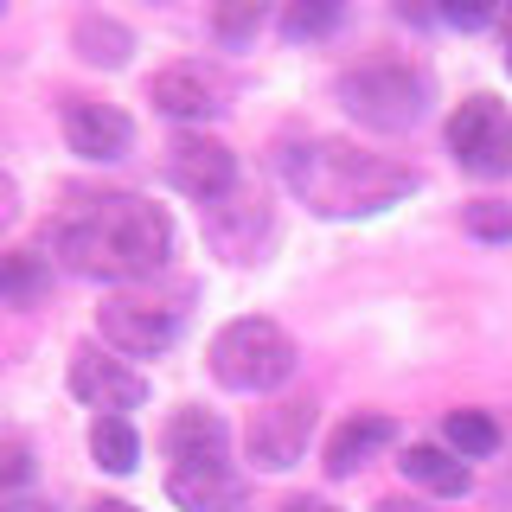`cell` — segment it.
I'll return each instance as SVG.
<instances>
[{"label": "cell", "mask_w": 512, "mask_h": 512, "mask_svg": "<svg viewBox=\"0 0 512 512\" xmlns=\"http://www.w3.org/2000/svg\"><path fill=\"white\" fill-rule=\"evenodd\" d=\"M32 480V455L20 442H0V493H13V487H26Z\"/></svg>", "instance_id": "7402d4cb"}, {"label": "cell", "mask_w": 512, "mask_h": 512, "mask_svg": "<svg viewBox=\"0 0 512 512\" xmlns=\"http://www.w3.org/2000/svg\"><path fill=\"white\" fill-rule=\"evenodd\" d=\"M404 480L410 487H423V493H436V500H461V493L474 487V474H468V461L455 455V448H436V442H410L404 448Z\"/></svg>", "instance_id": "4fadbf2b"}, {"label": "cell", "mask_w": 512, "mask_h": 512, "mask_svg": "<svg viewBox=\"0 0 512 512\" xmlns=\"http://www.w3.org/2000/svg\"><path fill=\"white\" fill-rule=\"evenodd\" d=\"M64 141H71V154H84V160H122L128 141H135V122H128L116 103L77 96V103H64Z\"/></svg>", "instance_id": "7c38bea8"}, {"label": "cell", "mask_w": 512, "mask_h": 512, "mask_svg": "<svg viewBox=\"0 0 512 512\" xmlns=\"http://www.w3.org/2000/svg\"><path fill=\"white\" fill-rule=\"evenodd\" d=\"M167 493L186 512H237L244 480L231 468V429L212 410H180L167 423Z\"/></svg>", "instance_id": "3957f363"}, {"label": "cell", "mask_w": 512, "mask_h": 512, "mask_svg": "<svg viewBox=\"0 0 512 512\" xmlns=\"http://www.w3.org/2000/svg\"><path fill=\"white\" fill-rule=\"evenodd\" d=\"M276 167H282L288 192L320 218H372V212L410 199V192L423 186L404 160L365 154V148H352V141H327V135L320 141H288L276 154Z\"/></svg>", "instance_id": "7a4b0ae2"}, {"label": "cell", "mask_w": 512, "mask_h": 512, "mask_svg": "<svg viewBox=\"0 0 512 512\" xmlns=\"http://www.w3.org/2000/svg\"><path fill=\"white\" fill-rule=\"evenodd\" d=\"M448 154L480 180H506L512 173V109L493 96H468L448 116Z\"/></svg>", "instance_id": "52a82bcc"}, {"label": "cell", "mask_w": 512, "mask_h": 512, "mask_svg": "<svg viewBox=\"0 0 512 512\" xmlns=\"http://www.w3.org/2000/svg\"><path fill=\"white\" fill-rule=\"evenodd\" d=\"M90 455H96V468H109V474H135V461H141V436H135V423H128V416H96V429H90Z\"/></svg>", "instance_id": "9a60e30c"}, {"label": "cell", "mask_w": 512, "mask_h": 512, "mask_svg": "<svg viewBox=\"0 0 512 512\" xmlns=\"http://www.w3.org/2000/svg\"><path fill=\"white\" fill-rule=\"evenodd\" d=\"M282 512H327V506H314V500H295V506H282Z\"/></svg>", "instance_id": "83f0119b"}, {"label": "cell", "mask_w": 512, "mask_h": 512, "mask_svg": "<svg viewBox=\"0 0 512 512\" xmlns=\"http://www.w3.org/2000/svg\"><path fill=\"white\" fill-rule=\"evenodd\" d=\"M167 180L180 186L186 199L218 205L224 192L237 186V154L224 148V141H212V135H180L167 148Z\"/></svg>", "instance_id": "8fae6325"}, {"label": "cell", "mask_w": 512, "mask_h": 512, "mask_svg": "<svg viewBox=\"0 0 512 512\" xmlns=\"http://www.w3.org/2000/svg\"><path fill=\"white\" fill-rule=\"evenodd\" d=\"M333 96H340L352 122L378 128V135H404L429 109V77L410 71V64H359V71H346L333 84Z\"/></svg>", "instance_id": "5b68a950"}, {"label": "cell", "mask_w": 512, "mask_h": 512, "mask_svg": "<svg viewBox=\"0 0 512 512\" xmlns=\"http://www.w3.org/2000/svg\"><path fill=\"white\" fill-rule=\"evenodd\" d=\"M340 26V0H301V7L282 13V32L288 39H320V32Z\"/></svg>", "instance_id": "d6986e66"}, {"label": "cell", "mask_w": 512, "mask_h": 512, "mask_svg": "<svg viewBox=\"0 0 512 512\" xmlns=\"http://www.w3.org/2000/svg\"><path fill=\"white\" fill-rule=\"evenodd\" d=\"M468 231H474V237H487V244H506V237H512V205L474 199V205H468Z\"/></svg>", "instance_id": "44dd1931"}, {"label": "cell", "mask_w": 512, "mask_h": 512, "mask_svg": "<svg viewBox=\"0 0 512 512\" xmlns=\"http://www.w3.org/2000/svg\"><path fill=\"white\" fill-rule=\"evenodd\" d=\"M442 442L455 448L461 461H474V455H493V448H500V423H493L487 410H455L442 423Z\"/></svg>", "instance_id": "ac0fdd59"}, {"label": "cell", "mask_w": 512, "mask_h": 512, "mask_svg": "<svg viewBox=\"0 0 512 512\" xmlns=\"http://www.w3.org/2000/svg\"><path fill=\"white\" fill-rule=\"evenodd\" d=\"M71 391L84 397L90 410H103V416H122V410H141V404H148V378H141L135 365L96 352V346H77L71 352Z\"/></svg>", "instance_id": "30bf717a"}, {"label": "cell", "mask_w": 512, "mask_h": 512, "mask_svg": "<svg viewBox=\"0 0 512 512\" xmlns=\"http://www.w3.org/2000/svg\"><path fill=\"white\" fill-rule=\"evenodd\" d=\"M0 512H58V506H45V500H0Z\"/></svg>", "instance_id": "d4e9b609"}, {"label": "cell", "mask_w": 512, "mask_h": 512, "mask_svg": "<svg viewBox=\"0 0 512 512\" xmlns=\"http://www.w3.org/2000/svg\"><path fill=\"white\" fill-rule=\"evenodd\" d=\"M442 20H448V26H487V20H493V7H474V0H448Z\"/></svg>", "instance_id": "603a6c76"}, {"label": "cell", "mask_w": 512, "mask_h": 512, "mask_svg": "<svg viewBox=\"0 0 512 512\" xmlns=\"http://www.w3.org/2000/svg\"><path fill=\"white\" fill-rule=\"evenodd\" d=\"M180 327H186V308L180 301H154V295H109L96 308V333L128 359H160L180 340Z\"/></svg>", "instance_id": "8992f818"}, {"label": "cell", "mask_w": 512, "mask_h": 512, "mask_svg": "<svg viewBox=\"0 0 512 512\" xmlns=\"http://www.w3.org/2000/svg\"><path fill=\"white\" fill-rule=\"evenodd\" d=\"M378 512H429V506H416V500H384Z\"/></svg>", "instance_id": "484cf974"}, {"label": "cell", "mask_w": 512, "mask_h": 512, "mask_svg": "<svg viewBox=\"0 0 512 512\" xmlns=\"http://www.w3.org/2000/svg\"><path fill=\"white\" fill-rule=\"evenodd\" d=\"M45 288H52V269H45V256H32V250H7V256H0V301H13V308H32Z\"/></svg>", "instance_id": "2e32d148"}, {"label": "cell", "mask_w": 512, "mask_h": 512, "mask_svg": "<svg viewBox=\"0 0 512 512\" xmlns=\"http://www.w3.org/2000/svg\"><path fill=\"white\" fill-rule=\"evenodd\" d=\"M52 250L71 276L148 282L173 256V218L141 192H96L52 224Z\"/></svg>", "instance_id": "6da1fadb"}, {"label": "cell", "mask_w": 512, "mask_h": 512, "mask_svg": "<svg viewBox=\"0 0 512 512\" xmlns=\"http://www.w3.org/2000/svg\"><path fill=\"white\" fill-rule=\"evenodd\" d=\"M391 436H397V423H391L384 410H359V416H346V423L333 429V442H327V474L340 480V474H352V468H365V461H372Z\"/></svg>", "instance_id": "5bb4252c"}, {"label": "cell", "mask_w": 512, "mask_h": 512, "mask_svg": "<svg viewBox=\"0 0 512 512\" xmlns=\"http://www.w3.org/2000/svg\"><path fill=\"white\" fill-rule=\"evenodd\" d=\"M13 218H20V186H13L7 173H0V231H7Z\"/></svg>", "instance_id": "cb8c5ba5"}, {"label": "cell", "mask_w": 512, "mask_h": 512, "mask_svg": "<svg viewBox=\"0 0 512 512\" xmlns=\"http://www.w3.org/2000/svg\"><path fill=\"white\" fill-rule=\"evenodd\" d=\"M256 26H263V7H256V0H237V7H218L212 13V32H218L224 45H244Z\"/></svg>", "instance_id": "ffe728a7"}, {"label": "cell", "mask_w": 512, "mask_h": 512, "mask_svg": "<svg viewBox=\"0 0 512 512\" xmlns=\"http://www.w3.org/2000/svg\"><path fill=\"white\" fill-rule=\"evenodd\" d=\"M506 71H512V52H506Z\"/></svg>", "instance_id": "f1b7e54d"}, {"label": "cell", "mask_w": 512, "mask_h": 512, "mask_svg": "<svg viewBox=\"0 0 512 512\" xmlns=\"http://www.w3.org/2000/svg\"><path fill=\"white\" fill-rule=\"evenodd\" d=\"M308 436H314V397H282V404H269V410L250 416L244 448H250L256 468L282 474V468H295V461H301Z\"/></svg>", "instance_id": "9c48e42d"}, {"label": "cell", "mask_w": 512, "mask_h": 512, "mask_svg": "<svg viewBox=\"0 0 512 512\" xmlns=\"http://www.w3.org/2000/svg\"><path fill=\"white\" fill-rule=\"evenodd\" d=\"M148 103L160 109V116H173V122H212V116H224V109H231V84H224L212 64L186 58V64L154 71Z\"/></svg>", "instance_id": "ba28073f"}, {"label": "cell", "mask_w": 512, "mask_h": 512, "mask_svg": "<svg viewBox=\"0 0 512 512\" xmlns=\"http://www.w3.org/2000/svg\"><path fill=\"white\" fill-rule=\"evenodd\" d=\"M90 512H135V506H128V500H96Z\"/></svg>", "instance_id": "4316f807"}, {"label": "cell", "mask_w": 512, "mask_h": 512, "mask_svg": "<svg viewBox=\"0 0 512 512\" xmlns=\"http://www.w3.org/2000/svg\"><path fill=\"white\" fill-rule=\"evenodd\" d=\"M288 372H295V340L276 327V320L263 314H244L231 320V327H218L212 340V378L224 384V391H276V384H288Z\"/></svg>", "instance_id": "277c9868"}, {"label": "cell", "mask_w": 512, "mask_h": 512, "mask_svg": "<svg viewBox=\"0 0 512 512\" xmlns=\"http://www.w3.org/2000/svg\"><path fill=\"white\" fill-rule=\"evenodd\" d=\"M77 52H84L90 64H103V71H116V64H128L135 39H128V26L103 20V13H84V20H77Z\"/></svg>", "instance_id": "e0dca14e"}]
</instances>
